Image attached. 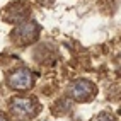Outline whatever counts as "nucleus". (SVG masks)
<instances>
[{
  "label": "nucleus",
  "instance_id": "obj_4",
  "mask_svg": "<svg viewBox=\"0 0 121 121\" xmlns=\"http://www.w3.org/2000/svg\"><path fill=\"white\" fill-rule=\"evenodd\" d=\"M31 15V7L24 0H17V2H10L9 5H5V9L2 10V17L5 22L10 24H21L24 21H27Z\"/></svg>",
  "mask_w": 121,
  "mask_h": 121
},
{
  "label": "nucleus",
  "instance_id": "obj_9",
  "mask_svg": "<svg viewBox=\"0 0 121 121\" xmlns=\"http://www.w3.org/2000/svg\"><path fill=\"white\" fill-rule=\"evenodd\" d=\"M38 4H41V5H44V7H48V5H51L55 0H36Z\"/></svg>",
  "mask_w": 121,
  "mask_h": 121
},
{
  "label": "nucleus",
  "instance_id": "obj_5",
  "mask_svg": "<svg viewBox=\"0 0 121 121\" xmlns=\"http://www.w3.org/2000/svg\"><path fill=\"white\" fill-rule=\"evenodd\" d=\"M97 94V89L92 82H89L85 78H78L75 82H72L68 85V95L72 101H77V102H87L91 101L94 95Z\"/></svg>",
  "mask_w": 121,
  "mask_h": 121
},
{
  "label": "nucleus",
  "instance_id": "obj_10",
  "mask_svg": "<svg viewBox=\"0 0 121 121\" xmlns=\"http://www.w3.org/2000/svg\"><path fill=\"white\" fill-rule=\"evenodd\" d=\"M0 121H9V119H7V116H4L2 112H0Z\"/></svg>",
  "mask_w": 121,
  "mask_h": 121
},
{
  "label": "nucleus",
  "instance_id": "obj_2",
  "mask_svg": "<svg viewBox=\"0 0 121 121\" xmlns=\"http://www.w3.org/2000/svg\"><path fill=\"white\" fill-rule=\"evenodd\" d=\"M38 36H39V26L34 21H24V22L17 24L10 33V39L17 46L33 44L38 39Z\"/></svg>",
  "mask_w": 121,
  "mask_h": 121
},
{
  "label": "nucleus",
  "instance_id": "obj_1",
  "mask_svg": "<svg viewBox=\"0 0 121 121\" xmlns=\"http://www.w3.org/2000/svg\"><path fill=\"white\" fill-rule=\"evenodd\" d=\"M10 112L21 121H27L33 119L39 111H41V104L38 102V99L34 97H24V95H17L12 97L10 104H9Z\"/></svg>",
  "mask_w": 121,
  "mask_h": 121
},
{
  "label": "nucleus",
  "instance_id": "obj_8",
  "mask_svg": "<svg viewBox=\"0 0 121 121\" xmlns=\"http://www.w3.org/2000/svg\"><path fill=\"white\" fill-rule=\"evenodd\" d=\"M94 121H114V118H112L111 114H108V112H101V114L95 116Z\"/></svg>",
  "mask_w": 121,
  "mask_h": 121
},
{
  "label": "nucleus",
  "instance_id": "obj_3",
  "mask_svg": "<svg viewBox=\"0 0 121 121\" xmlns=\"http://www.w3.org/2000/svg\"><path fill=\"white\" fill-rule=\"evenodd\" d=\"M7 85L14 91H19V92H27L29 89H33L34 85V75L33 72L26 67H21V68H15L12 73H9L7 77Z\"/></svg>",
  "mask_w": 121,
  "mask_h": 121
},
{
  "label": "nucleus",
  "instance_id": "obj_6",
  "mask_svg": "<svg viewBox=\"0 0 121 121\" xmlns=\"http://www.w3.org/2000/svg\"><path fill=\"white\" fill-rule=\"evenodd\" d=\"M48 48H50V46H46V44L39 46L38 50L43 51V56H34V58H36L39 63H44V65H48V63H53V60H55V53H53V50H48Z\"/></svg>",
  "mask_w": 121,
  "mask_h": 121
},
{
  "label": "nucleus",
  "instance_id": "obj_7",
  "mask_svg": "<svg viewBox=\"0 0 121 121\" xmlns=\"http://www.w3.org/2000/svg\"><path fill=\"white\" fill-rule=\"evenodd\" d=\"M70 108H72V102H68L67 99H58L55 102V106H53V112H56V114H58V112H68L70 111Z\"/></svg>",
  "mask_w": 121,
  "mask_h": 121
}]
</instances>
